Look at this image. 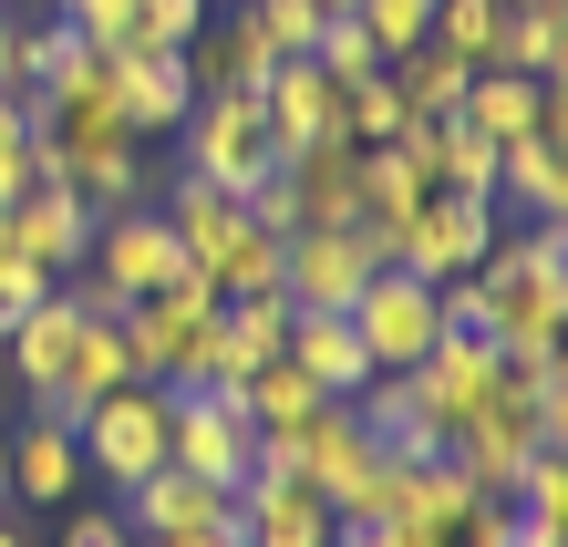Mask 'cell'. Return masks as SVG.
I'll list each match as a JSON object with an SVG mask.
<instances>
[{
  "instance_id": "obj_1",
  "label": "cell",
  "mask_w": 568,
  "mask_h": 547,
  "mask_svg": "<svg viewBox=\"0 0 568 547\" xmlns=\"http://www.w3.org/2000/svg\"><path fill=\"white\" fill-rule=\"evenodd\" d=\"M165 424H176V393H165V383H114V393L73 424L83 475H114V496L145 486V475H165Z\"/></svg>"
},
{
  "instance_id": "obj_2",
  "label": "cell",
  "mask_w": 568,
  "mask_h": 547,
  "mask_svg": "<svg viewBox=\"0 0 568 547\" xmlns=\"http://www.w3.org/2000/svg\"><path fill=\"white\" fill-rule=\"evenodd\" d=\"M176 134H186V176H207L227 196H248L280 165V134H270V114H258V93H196Z\"/></svg>"
},
{
  "instance_id": "obj_3",
  "label": "cell",
  "mask_w": 568,
  "mask_h": 547,
  "mask_svg": "<svg viewBox=\"0 0 568 547\" xmlns=\"http://www.w3.org/2000/svg\"><path fill=\"white\" fill-rule=\"evenodd\" d=\"M352 331H362V352H373V372H414L434 341H445V300H434V280H414V269H373V280L352 290Z\"/></svg>"
},
{
  "instance_id": "obj_4",
  "label": "cell",
  "mask_w": 568,
  "mask_h": 547,
  "mask_svg": "<svg viewBox=\"0 0 568 547\" xmlns=\"http://www.w3.org/2000/svg\"><path fill=\"white\" fill-rule=\"evenodd\" d=\"M83 269H93V290H104V300H155L186 269V249H176V227H165L155 207H114V217H93Z\"/></svg>"
},
{
  "instance_id": "obj_5",
  "label": "cell",
  "mask_w": 568,
  "mask_h": 547,
  "mask_svg": "<svg viewBox=\"0 0 568 547\" xmlns=\"http://www.w3.org/2000/svg\"><path fill=\"white\" fill-rule=\"evenodd\" d=\"M248 414H239V393H176V424H165V465L196 475V486H227L239 496L248 486Z\"/></svg>"
},
{
  "instance_id": "obj_6",
  "label": "cell",
  "mask_w": 568,
  "mask_h": 547,
  "mask_svg": "<svg viewBox=\"0 0 568 547\" xmlns=\"http://www.w3.org/2000/svg\"><path fill=\"white\" fill-rule=\"evenodd\" d=\"M496 249V196H455V186H434L414 227H404V249H393V269H414V280H465Z\"/></svg>"
},
{
  "instance_id": "obj_7",
  "label": "cell",
  "mask_w": 568,
  "mask_h": 547,
  "mask_svg": "<svg viewBox=\"0 0 568 547\" xmlns=\"http://www.w3.org/2000/svg\"><path fill=\"white\" fill-rule=\"evenodd\" d=\"M93 311H124V300H104V290H52L42 311H31L21 331H11V372L31 383V414H42V403H62V383H73V352H83V321Z\"/></svg>"
},
{
  "instance_id": "obj_8",
  "label": "cell",
  "mask_w": 568,
  "mask_h": 547,
  "mask_svg": "<svg viewBox=\"0 0 568 547\" xmlns=\"http://www.w3.org/2000/svg\"><path fill=\"white\" fill-rule=\"evenodd\" d=\"M445 455L465 465V486H476V496H507V486H517V475H527V455H538V414H527V372H507V383L486 393V414L465 424V434L445 444Z\"/></svg>"
},
{
  "instance_id": "obj_9",
  "label": "cell",
  "mask_w": 568,
  "mask_h": 547,
  "mask_svg": "<svg viewBox=\"0 0 568 547\" xmlns=\"http://www.w3.org/2000/svg\"><path fill=\"white\" fill-rule=\"evenodd\" d=\"M104 104H114L124 134H176L186 104H196V83H186V62H176V52L114 42V52H104Z\"/></svg>"
},
{
  "instance_id": "obj_10",
  "label": "cell",
  "mask_w": 568,
  "mask_h": 547,
  "mask_svg": "<svg viewBox=\"0 0 568 547\" xmlns=\"http://www.w3.org/2000/svg\"><path fill=\"white\" fill-rule=\"evenodd\" d=\"M373 280V259H362V237L352 227H300L290 249H280V290H290V311H352V290Z\"/></svg>"
},
{
  "instance_id": "obj_11",
  "label": "cell",
  "mask_w": 568,
  "mask_h": 547,
  "mask_svg": "<svg viewBox=\"0 0 568 547\" xmlns=\"http://www.w3.org/2000/svg\"><path fill=\"white\" fill-rule=\"evenodd\" d=\"M258 114H270V134H280V165H290L300 145H342V83H331L321 62H270Z\"/></svg>"
},
{
  "instance_id": "obj_12",
  "label": "cell",
  "mask_w": 568,
  "mask_h": 547,
  "mask_svg": "<svg viewBox=\"0 0 568 547\" xmlns=\"http://www.w3.org/2000/svg\"><path fill=\"white\" fill-rule=\"evenodd\" d=\"M11 249L42 259L52 280H62V269H83V249H93V207H83L62 176H31V186L11 196Z\"/></svg>"
},
{
  "instance_id": "obj_13",
  "label": "cell",
  "mask_w": 568,
  "mask_h": 547,
  "mask_svg": "<svg viewBox=\"0 0 568 547\" xmlns=\"http://www.w3.org/2000/svg\"><path fill=\"white\" fill-rule=\"evenodd\" d=\"M124 527H135L145 547L155 537H196V527H239V496L227 486H196V475H145V486H124Z\"/></svg>"
},
{
  "instance_id": "obj_14",
  "label": "cell",
  "mask_w": 568,
  "mask_h": 547,
  "mask_svg": "<svg viewBox=\"0 0 568 547\" xmlns=\"http://www.w3.org/2000/svg\"><path fill=\"white\" fill-rule=\"evenodd\" d=\"M176 62H186V83H196V93H258V83H270V42L248 31V11H227V21L207 11V21L186 31V52H176Z\"/></svg>"
},
{
  "instance_id": "obj_15",
  "label": "cell",
  "mask_w": 568,
  "mask_h": 547,
  "mask_svg": "<svg viewBox=\"0 0 568 547\" xmlns=\"http://www.w3.org/2000/svg\"><path fill=\"white\" fill-rule=\"evenodd\" d=\"M280 352L311 372V383L331 393V403H352L362 383H373V352H362V331H352V311H290V341Z\"/></svg>"
},
{
  "instance_id": "obj_16",
  "label": "cell",
  "mask_w": 568,
  "mask_h": 547,
  "mask_svg": "<svg viewBox=\"0 0 568 547\" xmlns=\"http://www.w3.org/2000/svg\"><path fill=\"white\" fill-rule=\"evenodd\" d=\"M155 217L176 227V249H186L196 269H217L227 249H239V227H248V207H239L227 186H207V176H176V186H165V207H155Z\"/></svg>"
},
{
  "instance_id": "obj_17",
  "label": "cell",
  "mask_w": 568,
  "mask_h": 547,
  "mask_svg": "<svg viewBox=\"0 0 568 547\" xmlns=\"http://www.w3.org/2000/svg\"><path fill=\"white\" fill-rule=\"evenodd\" d=\"M73 486H83V444H73V424L31 414V424L11 434V496H31V506H62Z\"/></svg>"
},
{
  "instance_id": "obj_18",
  "label": "cell",
  "mask_w": 568,
  "mask_h": 547,
  "mask_svg": "<svg viewBox=\"0 0 568 547\" xmlns=\"http://www.w3.org/2000/svg\"><path fill=\"white\" fill-rule=\"evenodd\" d=\"M496 196H517L527 217H568V145H558V134L496 145Z\"/></svg>"
},
{
  "instance_id": "obj_19",
  "label": "cell",
  "mask_w": 568,
  "mask_h": 547,
  "mask_svg": "<svg viewBox=\"0 0 568 547\" xmlns=\"http://www.w3.org/2000/svg\"><path fill=\"white\" fill-rule=\"evenodd\" d=\"M321 383H311V372H300L290 352L280 362H258L248 372V383H239V414H248V434H311V414H321Z\"/></svg>"
},
{
  "instance_id": "obj_20",
  "label": "cell",
  "mask_w": 568,
  "mask_h": 547,
  "mask_svg": "<svg viewBox=\"0 0 568 547\" xmlns=\"http://www.w3.org/2000/svg\"><path fill=\"white\" fill-rule=\"evenodd\" d=\"M558 42H568V0H507V11H496L486 73H527V83H538L548 62H558Z\"/></svg>"
},
{
  "instance_id": "obj_21",
  "label": "cell",
  "mask_w": 568,
  "mask_h": 547,
  "mask_svg": "<svg viewBox=\"0 0 568 547\" xmlns=\"http://www.w3.org/2000/svg\"><path fill=\"white\" fill-rule=\"evenodd\" d=\"M239 537H248V547H331V506H321L311 486L239 496Z\"/></svg>"
},
{
  "instance_id": "obj_22",
  "label": "cell",
  "mask_w": 568,
  "mask_h": 547,
  "mask_svg": "<svg viewBox=\"0 0 568 547\" xmlns=\"http://www.w3.org/2000/svg\"><path fill=\"white\" fill-rule=\"evenodd\" d=\"M352 165H362V145H300L290 155L300 227H352Z\"/></svg>"
},
{
  "instance_id": "obj_23",
  "label": "cell",
  "mask_w": 568,
  "mask_h": 547,
  "mask_svg": "<svg viewBox=\"0 0 568 547\" xmlns=\"http://www.w3.org/2000/svg\"><path fill=\"white\" fill-rule=\"evenodd\" d=\"M280 341H290V290H258V300H227V311H217V352H227L239 383L258 362H280Z\"/></svg>"
},
{
  "instance_id": "obj_24",
  "label": "cell",
  "mask_w": 568,
  "mask_h": 547,
  "mask_svg": "<svg viewBox=\"0 0 568 547\" xmlns=\"http://www.w3.org/2000/svg\"><path fill=\"white\" fill-rule=\"evenodd\" d=\"M383 83L404 93V114H455V104H465V83H476V62H455V52L414 42V52H393V62H383Z\"/></svg>"
},
{
  "instance_id": "obj_25",
  "label": "cell",
  "mask_w": 568,
  "mask_h": 547,
  "mask_svg": "<svg viewBox=\"0 0 568 547\" xmlns=\"http://www.w3.org/2000/svg\"><path fill=\"white\" fill-rule=\"evenodd\" d=\"M93 62H104V52H93L73 21H52V31H21V83H11V93H42V104H52V93H73V83L93 73Z\"/></svg>"
},
{
  "instance_id": "obj_26",
  "label": "cell",
  "mask_w": 568,
  "mask_h": 547,
  "mask_svg": "<svg viewBox=\"0 0 568 547\" xmlns=\"http://www.w3.org/2000/svg\"><path fill=\"white\" fill-rule=\"evenodd\" d=\"M455 114L476 124L486 145H517V134H538V83H527V73H476Z\"/></svg>"
},
{
  "instance_id": "obj_27",
  "label": "cell",
  "mask_w": 568,
  "mask_h": 547,
  "mask_svg": "<svg viewBox=\"0 0 568 547\" xmlns=\"http://www.w3.org/2000/svg\"><path fill=\"white\" fill-rule=\"evenodd\" d=\"M42 176V93H0V207Z\"/></svg>"
},
{
  "instance_id": "obj_28",
  "label": "cell",
  "mask_w": 568,
  "mask_h": 547,
  "mask_svg": "<svg viewBox=\"0 0 568 547\" xmlns=\"http://www.w3.org/2000/svg\"><path fill=\"white\" fill-rule=\"evenodd\" d=\"M496 11H507V0H434V31H424V42L486 73V52H496Z\"/></svg>"
},
{
  "instance_id": "obj_29",
  "label": "cell",
  "mask_w": 568,
  "mask_h": 547,
  "mask_svg": "<svg viewBox=\"0 0 568 547\" xmlns=\"http://www.w3.org/2000/svg\"><path fill=\"white\" fill-rule=\"evenodd\" d=\"M311 62L352 93V83H373V73H383V42H373V31H362L352 11H331V21H321V42H311Z\"/></svg>"
},
{
  "instance_id": "obj_30",
  "label": "cell",
  "mask_w": 568,
  "mask_h": 547,
  "mask_svg": "<svg viewBox=\"0 0 568 547\" xmlns=\"http://www.w3.org/2000/svg\"><path fill=\"white\" fill-rule=\"evenodd\" d=\"M517 517H538L558 547H568V455H548V444H538V455H527V475H517Z\"/></svg>"
},
{
  "instance_id": "obj_31",
  "label": "cell",
  "mask_w": 568,
  "mask_h": 547,
  "mask_svg": "<svg viewBox=\"0 0 568 547\" xmlns=\"http://www.w3.org/2000/svg\"><path fill=\"white\" fill-rule=\"evenodd\" d=\"M404 124H414V114H404V93H393L383 73L342 93V145H393V134H404Z\"/></svg>"
},
{
  "instance_id": "obj_32",
  "label": "cell",
  "mask_w": 568,
  "mask_h": 547,
  "mask_svg": "<svg viewBox=\"0 0 568 547\" xmlns=\"http://www.w3.org/2000/svg\"><path fill=\"white\" fill-rule=\"evenodd\" d=\"M248 31L270 42V62H311L321 11H311V0H248Z\"/></svg>"
},
{
  "instance_id": "obj_33",
  "label": "cell",
  "mask_w": 568,
  "mask_h": 547,
  "mask_svg": "<svg viewBox=\"0 0 568 547\" xmlns=\"http://www.w3.org/2000/svg\"><path fill=\"white\" fill-rule=\"evenodd\" d=\"M280 249H290V237H270V227H239V249L217 259V290H227V300H258V290H280Z\"/></svg>"
},
{
  "instance_id": "obj_34",
  "label": "cell",
  "mask_w": 568,
  "mask_h": 547,
  "mask_svg": "<svg viewBox=\"0 0 568 547\" xmlns=\"http://www.w3.org/2000/svg\"><path fill=\"white\" fill-rule=\"evenodd\" d=\"M352 414H362V434H373V444H404V434H414V372H373V383L352 393Z\"/></svg>"
},
{
  "instance_id": "obj_35",
  "label": "cell",
  "mask_w": 568,
  "mask_h": 547,
  "mask_svg": "<svg viewBox=\"0 0 568 547\" xmlns=\"http://www.w3.org/2000/svg\"><path fill=\"white\" fill-rule=\"evenodd\" d=\"M527 414H538V444H548V455H568V341L527 372Z\"/></svg>"
},
{
  "instance_id": "obj_36",
  "label": "cell",
  "mask_w": 568,
  "mask_h": 547,
  "mask_svg": "<svg viewBox=\"0 0 568 547\" xmlns=\"http://www.w3.org/2000/svg\"><path fill=\"white\" fill-rule=\"evenodd\" d=\"M352 21L373 31V42H383V62H393V52H414L424 31H434V0H352Z\"/></svg>"
},
{
  "instance_id": "obj_37",
  "label": "cell",
  "mask_w": 568,
  "mask_h": 547,
  "mask_svg": "<svg viewBox=\"0 0 568 547\" xmlns=\"http://www.w3.org/2000/svg\"><path fill=\"white\" fill-rule=\"evenodd\" d=\"M52 290H62L52 269L11 249V259H0V331H21V321H31V311H42V300H52Z\"/></svg>"
},
{
  "instance_id": "obj_38",
  "label": "cell",
  "mask_w": 568,
  "mask_h": 547,
  "mask_svg": "<svg viewBox=\"0 0 568 547\" xmlns=\"http://www.w3.org/2000/svg\"><path fill=\"white\" fill-rule=\"evenodd\" d=\"M207 21V0H135V31L124 42H145V52H186V31Z\"/></svg>"
},
{
  "instance_id": "obj_39",
  "label": "cell",
  "mask_w": 568,
  "mask_h": 547,
  "mask_svg": "<svg viewBox=\"0 0 568 547\" xmlns=\"http://www.w3.org/2000/svg\"><path fill=\"white\" fill-rule=\"evenodd\" d=\"M239 207H248V227H270V237H300V186H290V165H270V176H258V186L239 196Z\"/></svg>"
},
{
  "instance_id": "obj_40",
  "label": "cell",
  "mask_w": 568,
  "mask_h": 547,
  "mask_svg": "<svg viewBox=\"0 0 568 547\" xmlns=\"http://www.w3.org/2000/svg\"><path fill=\"white\" fill-rule=\"evenodd\" d=\"M62 21H73L93 52H114L124 31H135V0H62Z\"/></svg>"
},
{
  "instance_id": "obj_41",
  "label": "cell",
  "mask_w": 568,
  "mask_h": 547,
  "mask_svg": "<svg viewBox=\"0 0 568 547\" xmlns=\"http://www.w3.org/2000/svg\"><path fill=\"white\" fill-rule=\"evenodd\" d=\"M62 547H145V537L124 527V506H114V517H73V527H62Z\"/></svg>"
},
{
  "instance_id": "obj_42",
  "label": "cell",
  "mask_w": 568,
  "mask_h": 547,
  "mask_svg": "<svg viewBox=\"0 0 568 547\" xmlns=\"http://www.w3.org/2000/svg\"><path fill=\"white\" fill-rule=\"evenodd\" d=\"M11 83H21V21L0 11V93H11Z\"/></svg>"
},
{
  "instance_id": "obj_43",
  "label": "cell",
  "mask_w": 568,
  "mask_h": 547,
  "mask_svg": "<svg viewBox=\"0 0 568 547\" xmlns=\"http://www.w3.org/2000/svg\"><path fill=\"white\" fill-rule=\"evenodd\" d=\"M155 547H248L239 527H196V537H155Z\"/></svg>"
},
{
  "instance_id": "obj_44",
  "label": "cell",
  "mask_w": 568,
  "mask_h": 547,
  "mask_svg": "<svg viewBox=\"0 0 568 547\" xmlns=\"http://www.w3.org/2000/svg\"><path fill=\"white\" fill-rule=\"evenodd\" d=\"M548 237H558V280H568V217H548Z\"/></svg>"
},
{
  "instance_id": "obj_45",
  "label": "cell",
  "mask_w": 568,
  "mask_h": 547,
  "mask_svg": "<svg viewBox=\"0 0 568 547\" xmlns=\"http://www.w3.org/2000/svg\"><path fill=\"white\" fill-rule=\"evenodd\" d=\"M0 496H11V424H0Z\"/></svg>"
},
{
  "instance_id": "obj_46",
  "label": "cell",
  "mask_w": 568,
  "mask_h": 547,
  "mask_svg": "<svg viewBox=\"0 0 568 547\" xmlns=\"http://www.w3.org/2000/svg\"><path fill=\"white\" fill-rule=\"evenodd\" d=\"M538 83H568V42H558V62H548V73H538Z\"/></svg>"
},
{
  "instance_id": "obj_47",
  "label": "cell",
  "mask_w": 568,
  "mask_h": 547,
  "mask_svg": "<svg viewBox=\"0 0 568 547\" xmlns=\"http://www.w3.org/2000/svg\"><path fill=\"white\" fill-rule=\"evenodd\" d=\"M0 259H11V207H0Z\"/></svg>"
},
{
  "instance_id": "obj_48",
  "label": "cell",
  "mask_w": 568,
  "mask_h": 547,
  "mask_svg": "<svg viewBox=\"0 0 568 547\" xmlns=\"http://www.w3.org/2000/svg\"><path fill=\"white\" fill-rule=\"evenodd\" d=\"M311 11H321V21H331V11H352V0H311Z\"/></svg>"
},
{
  "instance_id": "obj_49",
  "label": "cell",
  "mask_w": 568,
  "mask_h": 547,
  "mask_svg": "<svg viewBox=\"0 0 568 547\" xmlns=\"http://www.w3.org/2000/svg\"><path fill=\"white\" fill-rule=\"evenodd\" d=\"M0 547H21V537H11V527H0Z\"/></svg>"
},
{
  "instance_id": "obj_50",
  "label": "cell",
  "mask_w": 568,
  "mask_h": 547,
  "mask_svg": "<svg viewBox=\"0 0 568 547\" xmlns=\"http://www.w3.org/2000/svg\"><path fill=\"white\" fill-rule=\"evenodd\" d=\"M239 11H248V0H239Z\"/></svg>"
}]
</instances>
